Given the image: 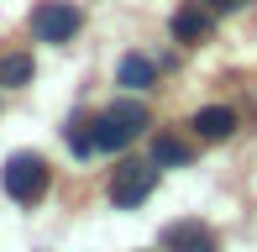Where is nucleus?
Masks as SVG:
<instances>
[{
	"label": "nucleus",
	"instance_id": "nucleus-1",
	"mask_svg": "<svg viewBox=\"0 0 257 252\" xmlns=\"http://www.w3.org/2000/svg\"><path fill=\"white\" fill-rule=\"evenodd\" d=\"M147 126V110H142V100H115V105H105L100 116H95V153H121V147H132L137 142V132Z\"/></svg>",
	"mask_w": 257,
	"mask_h": 252
},
{
	"label": "nucleus",
	"instance_id": "nucleus-2",
	"mask_svg": "<svg viewBox=\"0 0 257 252\" xmlns=\"http://www.w3.org/2000/svg\"><path fill=\"white\" fill-rule=\"evenodd\" d=\"M0 184H6V194L16 205H37L48 194V163L37 153H11L6 168H0Z\"/></svg>",
	"mask_w": 257,
	"mask_h": 252
},
{
	"label": "nucleus",
	"instance_id": "nucleus-3",
	"mask_svg": "<svg viewBox=\"0 0 257 252\" xmlns=\"http://www.w3.org/2000/svg\"><path fill=\"white\" fill-rule=\"evenodd\" d=\"M79 27H84V11L68 6V0H42V6L32 11L37 42H68V37H79Z\"/></svg>",
	"mask_w": 257,
	"mask_h": 252
},
{
	"label": "nucleus",
	"instance_id": "nucleus-4",
	"mask_svg": "<svg viewBox=\"0 0 257 252\" xmlns=\"http://www.w3.org/2000/svg\"><path fill=\"white\" fill-rule=\"evenodd\" d=\"M153 184H158V163H121L110 179V205L115 210H137L153 194Z\"/></svg>",
	"mask_w": 257,
	"mask_h": 252
},
{
	"label": "nucleus",
	"instance_id": "nucleus-5",
	"mask_svg": "<svg viewBox=\"0 0 257 252\" xmlns=\"http://www.w3.org/2000/svg\"><path fill=\"white\" fill-rule=\"evenodd\" d=\"M163 247H168V252H220L215 231H210L205 221H173V226H163Z\"/></svg>",
	"mask_w": 257,
	"mask_h": 252
},
{
	"label": "nucleus",
	"instance_id": "nucleus-6",
	"mask_svg": "<svg viewBox=\"0 0 257 252\" xmlns=\"http://www.w3.org/2000/svg\"><path fill=\"white\" fill-rule=\"evenodd\" d=\"M194 132H200L205 142H226V137L236 132V110H231V105H205V110H194Z\"/></svg>",
	"mask_w": 257,
	"mask_h": 252
},
{
	"label": "nucleus",
	"instance_id": "nucleus-7",
	"mask_svg": "<svg viewBox=\"0 0 257 252\" xmlns=\"http://www.w3.org/2000/svg\"><path fill=\"white\" fill-rule=\"evenodd\" d=\"M153 79H158V63L142 58V53H126V58L115 63V84L121 89H147Z\"/></svg>",
	"mask_w": 257,
	"mask_h": 252
},
{
	"label": "nucleus",
	"instance_id": "nucleus-8",
	"mask_svg": "<svg viewBox=\"0 0 257 252\" xmlns=\"http://www.w3.org/2000/svg\"><path fill=\"white\" fill-rule=\"evenodd\" d=\"M168 27H173V37H179V42H200V37H210V16H205L200 6L173 11V21H168Z\"/></svg>",
	"mask_w": 257,
	"mask_h": 252
},
{
	"label": "nucleus",
	"instance_id": "nucleus-9",
	"mask_svg": "<svg viewBox=\"0 0 257 252\" xmlns=\"http://www.w3.org/2000/svg\"><path fill=\"white\" fill-rule=\"evenodd\" d=\"M32 53H6L0 58V89H21V84H32Z\"/></svg>",
	"mask_w": 257,
	"mask_h": 252
},
{
	"label": "nucleus",
	"instance_id": "nucleus-10",
	"mask_svg": "<svg viewBox=\"0 0 257 252\" xmlns=\"http://www.w3.org/2000/svg\"><path fill=\"white\" fill-rule=\"evenodd\" d=\"M189 142H179V137H158V142H153V163L158 168H184V163H189Z\"/></svg>",
	"mask_w": 257,
	"mask_h": 252
},
{
	"label": "nucleus",
	"instance_id": "nucleus-11",
	"mask_svg": "<svg viewBox=\"0 0 257 252\" xmlns=\"http://www.w3.org/2000/svg\"><path fill=\"white\" fill-rule=\"evenodd\" d=\"M210 6H215V11H241L247 0H210Z\"/></svg>",
	"mask_w": 257,
	"mask_h": 252
}]
</instances>
